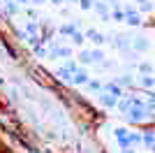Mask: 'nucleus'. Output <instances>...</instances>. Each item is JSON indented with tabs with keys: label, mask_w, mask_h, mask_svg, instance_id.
Segmentation results:
<instances>
[{
	"label": "nucleus",
	"mask_w": 155,
	"mask_h": 153,
	"mask_svg": "<svg viewBox=\"0 0 155 153\" xmlns=\"http://www.w3.org/2000/svg\"><path fill=\"white\" fill-rule=\"evenodd\" d=\"M19 5H30V0H16Z\"/></svg>",
	"instance_id": "obj_28"
},
{
	"label": "nucleus",
	"mask_w": 155,
	"mask_h": 153,
	"mask_svg": "<svg viewBox=\"0 0 155 153\" xmlns=\"http://www.w3.org/2000/svg\"><path fill=\"white\" fill-rule=\"evenodd\" d=\"M114 46L118 51L127 53V51H132V37L130 35H114Z\"/></svg>",
	"instance_id": "obj_5"
},
{
	"label": "nucleus",
	"mask_w": 155,
	"mask_h": 153,
	"mask_svg": "<svg viewBox=\"0 0 155 153\" xmlns=\"http://www.w3.org/2000/svg\"><path fill=\"white\" fill-rule=\"evenodd\" d=\"M5 12H7V14H16V12H19V2H16V0L5 2Z\"/></svg>",
	"instance_id": "obj_22"
},
{
	"label": "nucleus",
	"mask_w": 155,
	"mask_h": 153,
	"mask_svg": "<svg viewBox=\"0 0 155 153\" xmlns=\"http://www.w3.org/2000/svg\"><path fill=\"white\" fill-rule=\"evenodd\" d=\"M67 2H79V0H67Z\"/></svg>",
	"instance_id": "obj_30"
},
{
	"label": "nucleus",
	"mask_w": 155,
	"mask_h": 153,
	"mask_svg": "<svg viewBox=\"0 0 155 153\" xmlns=\"http://www.w3.org/2000/svg\"><path fill=\"white\" fill-rule=\"evenodd\" d=\"M86 37H91V39H93V42H95V44H97V46H102V44H104V42H109V39L104 37L102 32H97V30H95V28H88V30H86Z\"/></svg>",
	"instance_id": "obj_12"
},
{
	"label": "nucleus",
	"mask_w": 155,
	"mask_h": 153,
	"mask_svg": "<svg viewBox=\"0 0 155 153\" xmlns=\"http://www.w3.org/2000/svg\"><path fill=\"white\" fill-rule=\"evenodd\" d=\"M116 83L120 86V88H134V86H137V79H132L130 74H123V76H118V79H116Z\"/></svg>",
	"instance_id": "obj_16"
},
{
	"label": "nucleus",
	"mask_w": 155,
	"mask_h": 153,
	"mask_svg": "<svg viewBox=\"0 0 155 153\" xmlns=\"http://www.w3.org/2000/svg\"><path fill=\"white\" fill-rule=\"evenodd\" d=\"M93 5H95V0H79V7H81L84 12H88V9H93Z\"/></svg>",
	"instance_id": "obj_25"
},
{
	"label": "nucleus",
	"mask_w": 155,
	"mask_h": 153,
	"mask_svg": "<svg viewBox=\"0 0 155 153\" xmlns=\"http://www.w3.org/2000/svg\"><path fill=\"white\" fill-rule=\"evenodd\" d=\"M30 2H32V5H44L46 0H30Z\"/></svg>",
	"instance_id": "obj_27"
},
{
	"label": "nucleus",
	"mask_w": 155,
	"mask_h": 153,
	"mask_svg": "<svg viewBox=\"0 0 155 153\" xmlns=\"http://www.w3.org/2000/svg\"><path fill=\"white\" fill-rule=\"evenodd\" d=\"M100 104H102V107H107V109H111V107H116V104H118V97H114L111 93L102 90V93H100Z\"/></svg>",
	"instance_id": "obj_11"
},
{
	"label": "nucleus",
	"mask_w": 155,
	"mask_h": 153,
	"mask_svg": "<svg viewBox=\"0 0 155 153\" xmlns=\"http://www.w3.org/2000/svg\"><path fill=\"white\" fill-rule=\"evenodd\" d=\"M91 81V74L86 70H77L74 72V76H72V83H77V86H84V83Z\"/></svg>",
	"instance_id": "obj_14"
},
{
	"label": "nucleus",
	"mask_w": 155,
	"mask_h": 153,
	"mask_svg": "<svg viewBox=\"0 0 155 153\" xmlns=\"http://www.w3.org/2000/svg\"><path fill=\"white\" fill-rule=\"evenodd\" d=\"M79 67H77V63H65V65H60L58 70H56V76H58V81H65V83H72V76H74V72H77Z\"/></svg>",
	"instance_id": "obj_2"
},
{
	"label": "nucleus",
	"mask_w": 155,
	"mask_h": 153,
	"mask_svg": "<svg viewBox=\"0 0 155 153\" xmlns=\"http://www.w3.org/2000/svg\"><path fill=\"white\" fill-rule=\"evenodd\" d=\"M134 97L137 95H132V93H125V97H120V100H118V111H120V114H127L130 109L134 107Z\"/></svg>",
	"instance_id": "obj_6"
},
{
	"label": "nucleus",
	"mask_w": 155,
	"mask_h": 153,
	"mask_svg": "<svg viewBox=\"0 0 155 153\" xmlns=\"http://www.w3.org/2000/svg\"><path fill=\"white\" fill-rule=\"evenodd\" d=\"M49 58H72V49L70 46H58L56 42L49 44Z\"/></svg>",
	"instance_id": "obj_4"
},
{
	"label": "nucleus",
	"mask_w": 155,
	"mask_h": 153,
	"mask_svg": "<svg viewBox=\"0 0 155 153\" xmlns=\"http://www.w3.org/2000/svg\"><path fill=\"white\" fill-rule=\"evenodd\" d=\"M137 86L143 90H153L155 88V76L153 74H139L137 76Z\"/></svg>",
	"instance_id": "obj_7"
},
{
	"label": "nucleus",
	"mask_w": 155,
	"mask_h": 153,
	"mask_svg": "<svg viewBox=\"0 0 155 153\" xmlns=\"http://www.w3.org/2000/svg\"><path fill=\"white\" fill-rule=\"evenodd\" d=\"M93 9H95V12L100 14L104 21L111 19V14H109V2H95V5H93Z\"/></svg>",
	"instance_id": "obj_15"
},
{
	"label": "nucleus",
	"mask_w": 155,
	"mask_h": 153,
	"mask_svg": "<svg viewBox=\"0 0 155 153\" xmlns=\"http://www.w3.org/2000/svg\"><path fill=\"white\" fill-rule=\"evenodd\" d=\"M53 5H63V0H51Z\"/></svg>",
	"instance_id": "obj_29"
},
{
	"label": "nucleus",
	"mask_w": 155,
	"mask_h": 153,
	"mask_svg": "<svg viewBox=\"0 0 155 153\" xmlns=\"http://www.w3.org/2000/svg\"><path fill=\"white\" fill-rule=\"evenodd\" d=\"M123 118H125L127 123H134V125H143V123L153 121V111L148 109V104H146V102H141V104H134L127 114H123Z\"/></svg>",
	"instance_id": "obj_1"
},
{
	"label": "nucleus",
	"mask_w": 155,
	"mask_h": 153,
	"mask_svg": "<svg viewBox=\"0 0 155 153\" xmlns=\"http://www.w3.org/2000/svg\"><path fill=\"white\" fill-rule=\"evenodd\" d=\"M86 86H88V90H93V93H102V86H104V83H100L97 79H91Z\"/></svg>",
	"instance_id": "obj_20"
},
{
	"label": "nucleus",
	"mask_w": 155,
	"mask_h": 153,
	"mask_svg": "<svg viewBox=\"0 0 155 153\" xmlns=\"http://www.w3.org/2000/svg\"><path fill=\"white\" fill-rule=\"evenodd\" d=\"M91 53H93V63H102L104 60V51L102 49H93Z\"/></svg>",
	"instance_id": "obj_23"
},
{
	"label": "nucleus",
	"mask_w": 155,
	"mask_h": 153,
	"mask_svg": "<svg viewBox=\"0 0 155 153\" xmlns=\"http://www.w3.org/2000/svg\"><path fill=\"white\" fill-rule=\"evenodd\" d=\"M109 2H111V0H109Z\"/></svg>",
	"instance_id": "obj_31"
},
{
	"label": "nucleus",
	"mask_w": 155,
	"mask_h": 153,
	"mask_svg": "<svg viewBox=\"0 0 155 153\" xmlns=\"http://www.w3.org/2000/svg\"><path fill=\"white\" fill-rule=\"evenodd\" d=\"M79 63H84V65H91L93 63V53L88 49H84L81 53H79Z\"/></svg>",
	"instance_id": "obj_18"
},
{
	"label": "nucleus",
	"mask_w": 155,
	"mask_h": 153,
	"mask_svg": "<svg viewBox=\"0 0 155 153\" xmlns=\"http://www.w3.org/2000/svg\"><path fill=\"white\" fill-rule=\"evenodd\" d=\"M130 141H132V148L141 146V144H143V134L141 132H130Z\"/></svg>",
	"instance_id": "obj_19"
},
{
	"label": "nucleus",
	"mask_w": 155,
	"mask_h": 153,
	"mask_svg": "<svg viewBox=\"0 0 155 153\" xmlns=\"http://www.w3.org/2000/svg\"><path fill=\"white\" fill-rule=\"evenodd\" d=\"M102 90H107V93H111V95L114 97H118V100H120V97H125V90L120 88V86H118L116 81H107L102 86Z\"/></svg>",
	"instance_id": "obj_10"
},
{
	"label": "nucleus",
	"mask_w": 155,
	"mask_h": 153,
	"mask_svg": "<svg viewBox=\"0 0 155 153\" xmlns=\"http://www.w3.org/2000/svg\"><path fill=\"white\" fill-rule=\"evenodd\" d=\"M139 74H153V65L150 63H139Z\"/></svg>",
	"instance_id": "obj_24"
},
{
	"label": "nucleus",
	"mask_w": 155,
	"mask_h": 153,
	"mask_svg": "<svg viewBox=\"0 0 155 153\" xmlns=\"http://www.w3.org/2000/svg\"><path fill=\"white\" fill-rule=\"evenodd\" d=\"M0 42H2V46H5V51H7V56L12 58V60H19V58H21L19 49H16V46H14L9 39H0Z\"/></svg>",
	"instance_id": "obj_13"
},
{
	"label": "nucleus",
	"mask_w": 155,
	"mask_h": 153,
	"mask_svg": "<svg viewBox=\"0 0 155 153\" xmlns=\"http://www.w3.org/2000/svg\"><path fill=\"white\" fill-rule=\"evenodd\" d=\"M72 42H74V44H84V32H74V35H72Z\"/></svg>",
	"instance_id": "obj_26"
},
{
	"label": "nucleus",
	"mask_w": 155,
	"mask_h": 153,
	"mask_svg": "<svg viewBox=\"0 0 155 153\" xmlns=\"http://www.w3.org/2000/svg\"><path fill=\"white\" fill-rule=\"evenodd\" d=\"M125 21H127L130 25H141V16H139V12H137L134 7H125Z\"/></svg>",
	"instance_id": "obj_9"
},
{
	"label": "nucleus",
	"mask_w": 155,
	"mask_h": 153,
	"mask_svg": "<svg viewBox=\"0 0 155 153\" xmlns=\"http://www.w3.org/2000/svg\"><path fill=\"white\" fill-rule=\"evenodd\" d=\"M137 7H139V12H150V9H153V2H150V0H137Z\"/></svg>",
	"instance_id": "obj_21"
},
{
	"label": "nucleus",
	"mask_w": 155,
	"mask_h": 153,
	"mask_svg": "<svg viewBox=\"0 0 155 153\" xmlns=\"http://www.w3.org/2000/svg\"><path fill=\"white\" fill-rule=\"evenodd\" d=\"M130 132H132V130H127V127H116V130H114V137H116V144L120 146V151H125V148H132Z\"/></svg>",
	"instance_id": "obj_3"
},
{
	"label": "nucleus",
	"mask_w": 155,
	"mask_h": 153,
	"mask_svg": "<svg viewBox=\"0 0 155 153\" xmlns=\"http://www.w3.org/2000/svg\"><path fill=\"white\" fill-rule=\"evenodd\" d=\"M77 30H79V23H77V21H74V23H65V25H60V28H58L60 35H70V37H72Z\"/></svg>",
	"instance_id": "obj_17"
},
{
	"label": "nucleus",
	"mask_w": 155,
	"mask_h": 153,
	"mask_svg": "<svg viewBox=\"0 0 155 153\" xmlns=\"http://www.w3.org/2000/svg\"><path fill=\"white\" fill-rule=\"evenodd\" d=\"M150 42L143 35H137V37H132V51H137V53H141V51H148Z\"/></svg>",
	"instance_id": "obj_8"
}]
</instances>
